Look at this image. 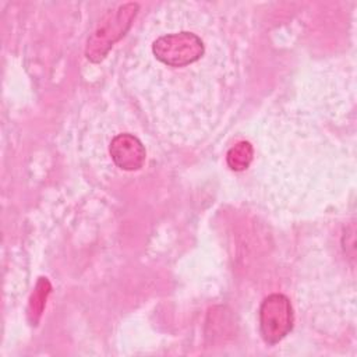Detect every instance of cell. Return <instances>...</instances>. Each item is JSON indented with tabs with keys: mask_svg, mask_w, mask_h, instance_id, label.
<instances>
[{
	"mask_svg": "<svg viewBox=\"0 0 357 357\" xmlns=\"http://www.w3.org/2000/svg\"><path fill=\"white\" fill-rule=\"evenodd\" d=\"M152 53L165 67L184 68L202 59L205 43L198 33L178 29L160 33L152 43Z\"/></svg>",
	"mask_w": 357,
	"mask_h": 357,
	"instance_id": "cell-1",
	"label": "cell"
},
{
	"mask_svg": "<svg viewBox=\"0 0 357 357\" xmlns=\"http://www.w3.org/2000/svg\"><path fill=\"white\" fill-rule=\"evenodd\" d=\"M137 11L138 4L135 3H126L113 11H107L88 39L86 57L93 63L100 61L128 31Z\"/></svg>",
	"mask_w": 357,
	"mask_h": 357,
	"instance_id": "cell-2",
	"label": "cell"
},
{
	"mask_svg": "<svg viewBox=\"0 0 357 357\" xmlns=\"http://www.w3.org/2000/svg\"><path fill=\"white\" fill-rule=\"evenodd\" d=\"M293 328V308L290 300L280 293L269 294L259 307V332L265 343L276 344Z\"/></svg>",
	"mask_w": 357,
	"mask_h": 357,
	"instance_id": "cell-3",
	"label": "cell"
},
{
	"mask_svg": "<svg viewBox=\"0 0 357 357\" xmlns=\"http://www.w3.org/2000/svg\"><path fill=\"white\" fill-rule=\"evenodd\" d=\"M110 156L114 165L123 170H139L146 158L142 142L132 134H117L110 142Z\"/></svg>",
	"mask_w": 357,
	"mask_h": 357,
	"instance_id": "cell-4",
	"label": "cell"
},
{
	"mask_svg": "<svg viewBox=\"0 0 357 357\" xmlns=\"http://www.w3.org/2000/svg\"><path fill=\"white\" fill-rule=\"evenodd\" d=\"M254 158V148L247 141H240L231 146L226 155L227 166L234 172L245 170Z\"/></svg>",
	"mask_w": 357,
	"mask_h": 357,
	"instance_id": "cell-5",
	"label": "cell"
},
{
	"mask_svg": "<svg viewBox=\"0 0 357 357\" xmlns=\"http://www.w3.org/2000/svg\"><path fill=\"white\" fill-rule=\"evenodd\" d=\"M49 290H50V286H49V282L45 280V279H40L38 286H36V291L32 297V311H35V314H40L43 305H45V300L49 294Z\"/></svg>",
	"mask_w": 357,
	"mask_h": 357,
	"instance_id": "cell-6",
	"label": "cell"
}]
</instances>
